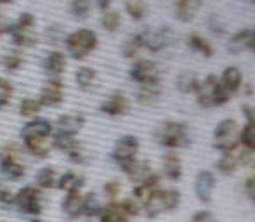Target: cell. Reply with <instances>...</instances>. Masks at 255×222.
I'll return each mask as SVG.
<instances>
[{
    "label": "cell",
    "instance_id": "5",
    "mask_svg": "<svg viewBox=\"0 0 255 222\" xmlns=\"http://www.w3.org/2000/svg\"><path fill=\"white\" fill-rule=\"evenodd\" d=\"M240 128L235 118H224L214 128V148L221 153H233L240 144Z\"/></svg>",
    "mask_w": 255,
    "mask_h": 222
},
{
    "label": "cell",
    "instance_id": "46",
    "mask_svg": "<svg viewBox=\"0 0 255 222\" xmlns=\"http://www.w3.org/2000/svg\"><path fill=\"white\" fill-rule=\"evenodd\" d=\"M245 189H247V195L249 198L252 200V203H255V175H250L245 182Z\"/></svg>",
    "mask_w": 255,
    "mask_h": 222
},
{
    "label": "cell",
    "instance_id": "25",
    "mask_svg": "<svg viewBox=\"0 0 255 222\" xmlns=\"http://www.w3.org/2000/svg\"><path fill=\"white\" fill-rule=\"evenodd\" d=\"M161 96V84L160 82H154V84H144L139 85V92H137V101L141 105H154V103L160 99Z\"/></svg>",
    "mask_w": 255,
    "mask_h": 222
},
{
    "label": "cell",
    "instance_id": "38",
    "mask_svg": "<svg viewBox=\"0 0 255 222\" xmlns=\"http://www.w3.org/2000/svg\"><path fill=\"white\" fill-rule=\"evenodd\" d=\"M91 9H92V3L91 0H71L70 2V10L75 17L78 19H84L91 14Z\"/></svg>",
    "mask_w": 255,
    "mask_h": 222
},
{
    "label": "cell",
    "instance_id": "42",
    "mask_svg": "<svg viewBox=\"0 0 255 222\" xmlns=\"http://www.w3.org/2000/svg\"><path fill=\"white\" fill-rule=\"evenodd\" d=\"M103 193L110 200H115L122 193V182L117 181V179H113V181H108L106 184L103 186Z\"/></svg>",
    "mask_w": 255,
    "mask_h": 222
},
{
    "label": "cell",
    "instance_id": "14",
    "mask_svg": "<svg viewBox=\"0 0 255 222\" xmlns=\"http://www.w3.org/2000/svg\"><path fill=\"white\" fill-rule=\"evenodd\" d=\"M215 175L210 170H200L196 174L195 179V191H196V198L203 203H210L212 202V193L215 188Z\"/></svg>",
    "mask_w": 255,
    "mask_h": 222
},
{
    "label": "cell",
    "instance_id": "9",
    "mask_svg": "<svg viewBox=\"0 0 255 222\" xmlns=\"http://www.w3.org/2000/svg\"><path fill=\"white\" fill-rule=\"evenodd\" d=\"M139 139L135 135H122L120 139H117L113 146V160L118 163V167L124 168L128 163H132L134 160H137V153H139Z\"/></svg>",
    "mask_w": 255,
    "mask_h": 222
},
{
    "label": "cell",
    "instance_id": "15",
    "mask_svg": "<svg viewBox=\"0 0 255 222\" xmlns=\"http://www.w3.org/2000/svg\"><path fill=\"white\" fill-rule=\"evenodd\" d=\"M104 114H110V116H122V114H127L130 110V103H128L127 96L124 92H113L110 98L101 105V108Z\"/></svg>",
    "mask_w": 255,
    "mask_h": 222
},
{
    "label": "cell",
    "instance_id": "16",
    "mask_svg": "<svg viewBox=\"0 0 255 222\" xmlns=\"http://www.w3.org/2000/svg\"><path fill=\"white\" fill-rule=\"evenodd\" d=\"M61 210L64 217L70 221H77L84 217V195L82 193H66L61 202Z\"/></svg>",
    "mask_w": 255,
    "mask_h": 222
},
{
    "label": "cell",
    "instance_id": "22",
    "mask_svg": "<svg viewBox=\"0 0 255 222\" xmlns=\"http://www.w3.org/2000/svg\"><path fill=\"white\" fill-rule=\"evenodd\" d=\"M122 170H124L125 174H127V177L130 179L132 182H135V184L142 182L144 179H148L149 175L153 174L149 162H139V160H134V162L128 163V165L124 167Z\"/></svg>",
    "mask_w": 255,
    "mask_h": 222
},
{
    "label": "cell",
    "instance_id": "7",
    "mask_svg": "<svg viewBox=\"0 0 255 222\" xmlns=\"http://www.w3.org/2000/svg\"><path fill=\"white\" fill-rule=\"evenodd\" d=\"M0 174L7 181H21L26 175V168L19 160V148L16 144H9L3 148V153L0 156Z\"/></svg>",
    "mask_w": 255,
    "mask_h": 222
},
{
    "label": "cell",
    "instance_id": "12",
    "mask_svg": "<svg viewBox=\"0 0 255 222\" xmlns=\"http://www.w3.org/2000/svg\"><path fill=\"white\" fill-rule=\"evenodd\" d=\"M38 101H40L42 106H57L63 103L64 98V89H63V82L57 80V78H52V80H47L40 89V96H38Z\"/></svg>",
    "mask_w": 255,
    "mask_h": 222
},
{
    "label": "cell",
    "instance_id": "47",
    "mask_svg": "<svg viewBox=\"0 0 255 222\" xmlns=\"http://www.w3.org/2000/svg\"><path fill=\"white\" fill-rule=\"evenodd\" d=\"M243 114L247 116V120L250 123L255 125V108H250V106H243Z\"/></svg>",
    "mask_w": 255,
    "mask_h": 222
},
{
    "label": "cell",
    "instance_id": "2",
    "mask_svg": "<svg viewBox=\"0 0 255 222\" xmlns=\"http://www.w3.org/2000/svg\"><path fill=\"white\" fill-rule=\"evenodd\" d=\"M195 94L198 106H202L205 110L215 108V106H224L231 99V96L224 91V87L221 85V82H219V78L215 75H208L203 80H200Z\"/></svg>",
    "mask_w": 255,
    "mask_h": 222
},
{
    "label": "cell",
    "instance_id": "17",
    "mask_svg": "<svg viewBox=\"0 0 255 222\" xmlns=\"http://www.w3.org/2000/svg\"><path fill=\"white\" fill-rule=\"evenodd\" d=\"M202 5L203 0H175L174 16L181 23H191L198 14V10L202 9Z\"/></svg>",
    "mask_w": 255,
    "mask_h": 222
},
{
    "label": "cell",
    "instance_id": "43",
    "mask_svg": "<svg viewBox=\"0 0 255 222\" xmlns=\"http://www.w3.org/2000/svg\"><path fill=\"white\" fill-rule=\"evenodd\" d=\"M12 202H14V191H10L5 184L0 182V205L12 207Z\"/></svg>",
    "mask_w": 255,
    "mask_h": 222
},
{
    "label": "cell",
    "instance_id": "52",
    "mask_svg": "<svg viewBox=\"0 0 255 222\" xmlns=\"http://www.w3.org/2000/svg\"><path fill=\"white\" fill-rule=\"evenodd\" d=\"M31 222H42V221H38V219H33V221H31Z\"/></svg>",
    "mask_w": 255,
    "mask_h": 222
},
{
    "label": "cell",
    "instance_id": "31",
    "mask_svg": "<svg viewBox=\"0 0 255 222\" xmlns=\"http://www.w3.org/2000/svg\"><path fill=\"white\" fill-rule=\"evenodd\" d=\"M96 78H98V73H96L94 68H89V66H82L77 70L75 73V82L80 89H91L94 85Z\"/></svg>",
    "mask_w": 255,
    "mask_h": 222
},
{
    "label": "cell",
    "instance_id": "29",
    "mask_svg": "<svg viewBox=\"0 0 255 222\" xmlns=\"http://www.w3.org/2000/svg\"><path fill=\"white\" fill-rule=\"evenodd\" d=\"M198 77L191 71H182L175 80V87L179 89V92L182 94H195L196 87H198Z\"/></svg>",
    "mask_w": 255,
    "mask_h": 222
},
{
    "label": "cell",
    "instance_id": "39",
    "mask_svg": "<svg viewBox=\"0 0 255 222\" xmlns=\"http://www.w3.org/2000/svg\"><path fill=\"white\" fill-rule=\"evenodd\" d=\"M141 49H142V45H141V40H139V35H134V37L127 38V40L124 42L122 52H124L125 57H135Z\"/></svg>",
    "mask_w": 255,
    "mask_h": 222
},
{
    "label": "cell",
    "instance_id": "49",
    "mask_svg": "<svg viewBox=\"0 0 255 222\" xmlns=\"http://www.w3.org/2000/svg\"><path fill=\"white\" fill-rule=\"evenodd\" d=\"M249 49H250V51H254V52H255V30H252V37H250Z\"/></svg>",
    "mask_w": 255,
    "mask_h": 222
},
{
    "label": "cell",
    "instance_id": "24",
    "mask_svg": "<svg viewBox=\"0 0 255 222\" xmlns=\"http://www.w3.org/2000/svg\"><path fill=\"white\" fill-rule=\"evenodd\" d=\"M99 222H128V216L122 203L111 202L106 207H103L101 214H99Z\"/></svg>",
    "mask_w": 255,
    "mask_h": 222
},
{
    "label": "cell",
    "instance_id": "50",
    "mask_svg": "<svg viewBox=\"0 0 255 222\" xmlns=\"http://www.w3.org/2000/svg\"><path fill=\"white\" fill-rule=\"evenodd\" d=\"M7 28H9V26H7V24L3 23V19H2V17H0V35H2L3 31H7Z\"/></svg>",
    "mask_w": 255,
    "mask_h": 222
},
{
    "label": "cell",
    "instance_id": "33",
    "mask_svg": "<svg viewBox=\"0 0 255 222\" xmlns=\"http://www.w3.org/2000/svg\"><path fill=\"white\" fill-rule=\"evenodd\" d=\"M125 10H127L128 17L134 21H142L146 17V3L142 0H125Z\"/></svg>",
    "mask_w": 255,
    "mask_h": 222
},
{
    "label": "cell",
    "instance_id": "4",
    "mask_svg": "<svg viewBox=\"0 0 255 222\" xmlns=\"http://www.w3.org/2000/svg\"><path fill=\"white\" fill-rule=\"evenodd\" d=\"M99 45V37L94 30L80 28L66 37V51L73 59H84Z\"/></svg>",
    "mask_w": 255,
    "mask_h": 222
},
{
    "label": "cell",
    "instance_id": "10",
    "mask_svg": "<svg viewBox=\"0 0 255 222\" xmlns=\"http://www.w3.org/2000/svg\"><path fill=\"white\" fill-rule=\"evenodd\" d=\"M139 35V40H141V45L144 49H149L153 52H158L161 49H165L167 45L172 44L174 40V33H172L170 28L163 26L156 31H151V30H144L141 31Z\"/></svg>",
    "mask_w": 255,
    "mask_h": 222
},
{
    "label": "cell",
    "instance_id": "1",
    "mask_svg": "<svg viewBox=\"0 0 255 222\" xmlns=\"http://www.w3.org/2000/svg\"><path fill=\"white\" fill-rule=\"evenodd\" d=\"M154 141L168 149L188 148L191 144V134L186 123L181 121H163L154 128Z\"/></svg>",
    "mask_w": 255,
    "mask_h": 222
},
{
    "label": "cell",
    "instance_id": "19",
    "mask_svg": "<svg viewBox=\"0 0 255 222\" xmlns=\"http://www.w3.org/2000/svg\"><path fill=\"white\" fill-rule=\"evenodd\" d=\"M85 182L87 181H85L84 175L77 174V172H73V170H68L57 177L56 188L64 193H80L82 188L85 186Z\"/></svg>",
    "mask_w": 255,
    "mask_h": 222
},
{
    "label": "cell",
    "instance_id": "3",
    "mask_svg": "<svg viewBox=\"0 0 255 222\" xmlns=\"http://www.w3.org/2000/svg\"><path fill=\"white\" fill-rule=\"evenodd\" d=\"M181 203V193L177 189H156L142 203V210L148 217H158L165 212H172Z\"/></svg>",
    "mask_w": 255,
    "mask_h": 222
},
{
    "label": "cell",
    "instance_id": "23",
    "mask_svg": "<svg viewBox=\"0 0 255 222\" xmlns=\"http://www.w3.org/2000/svg\"><path fill=\"white\" fill-rule=\"evenodd\" d=\"M163 174L170 181H179L182 177V160L175 151H168L163 156Z\"/></svg>",
    "mask_w": 255,
    "mask_h": 222
},
{
    "label": "cell",
    "instance_id": "11",
    "mask_svg": "<svg viewBox=\"0 0 255 222\" xmlns=\"http://www.w3.org/2000/svg\"><path fill=\"white\" fill-rule=\"evenodd\" d=\"M130 78L137 82L139 85L144 84H154L160 82V73H158V66L151 59H137L130 68Z\"/></svg>",
    "mask_w": 255,
    "mask_h": 222
},
{
    "label": "cell",
    "instance_id": "32",
    "mask_svg": "<svg viewBox=\"0 0 255 222\" xmlns=\"http://www.w3.org/2000/svg\"><path fill=\"white\" fill-rule=\"evenodd\" d=\"M215 167L222 175H233L238 170V158L231 153H222L221 158L215 162Z\"/></svg>",
    "mask_w": 255,
    "mask_h": 222
},
{
    "label": "cell",
    "instance_id": "8",
    "mask_svg": "<svg viewBox=\"0 0 255 222\" xmlns=\"http://www.w3.org/2000/svg\"><path fill=\"white\" fill-rule=\"evenodd\" d=\"M10 35H12V40L16 45L21 47H30L37 42V35H35V17L31 14L24 12L19 16V19L12 24V26L7 28Z\"/></svg>",
    "mask_w": 255,
    "mask_h": 222
},
{
    "label": "cell",
    "instance_id": "21",
    "mask_svg": "<svg viewBox=\"0 0 255 222\" xmlns=\"http://www.w3.org/2000/svg\"><path fill=\"white\" fill-rule=\"evenodd\" d=\"M44 70L47 75L57 78L59 75L64 73V70H66V56L59 51L49 52L47 57L44 59Z\"/></svg>",
    "mask_w": 255,
    "mask_h": 222
},
{
    "label": "cell",
    "instance_id": "26",
    "mask_svg": "<svg viewBox=\"0 0 255 222\" xmlns=\"http://www.w3.org/2000/svg\"><path fill=\"white\" fill-rule=\"evenodd\" d=\"M186 44H188V47L191 49V51L198 52V54H202L203 57L214 56V47H212V44L200 33L188 35V37H186Z\"/></svg>",
    "mask_w": 255,
    "mask_h": 222
},
{
    "label": "cell",
    "instance_id": "36",
    "mask_svg": "<svg viewBox=\"0 0 255 222\" xmlns=\"http://www.w3.org/2000/svg\"><path fill=\"white\" fill-rule=\"evenodd\" d=\"M101 24L106 31H117L118 28L122 26V16L118 10H110L106 9L103 12V17H101Z\"/></svg>",
    "mask_w": 255,
    "mask_h": 222
},
{
    "label": "cell",
    "instance_id": "27",
    "mask_svg": "<svg viewBox=\"0 0 255 222\" xmlns=\"http://www.w3.org/2000/svg\"><path fill=\"white\" fill-rule=\"evenodd\" d=\"M24 146L30 151V155H33L35 158H47L52 148V139H31V141H24Z\"/></svg>",
    "mask_w": 255,
    "mask_h": 222
},
{
    "label": "cell",
    "instance_id": "35",
    "mask_svg": "<svg viewBox=\"0 0 255 222\" xmlns=\"http://www.w3.org/2000/svg\"><path fill=\"white\" fill-rule=\"evenodd\" d=\"M240 144L243 146V149H250V151H255V125L247 121L245 127L240 130Z\"/></svg>",
    "mask_w": 255,
    "mask_h": 222
},
{
    "label": "cell",
    "instance_id": "41",
    "mask_svg": "<svg viewBox=\"0 0 255 222\" xmlns=\"http://www.w3.org/2000/svg\"><path fill=\"white\" fill-rule=\"evenodd\" d=\"M2 66L7 71H16L23 66V56L21 54H5L2 57Z\"/></svg>",
    "mask_w": 255,
    "mask_h": 222
},
{
    "label": "cell",
    "instance_id": "13",
    "mask_svg": "<svg viewBox=\"0 0 255 222\" xmlns=\"http://www.w3.org/2000/svg\"><path fill=\"white\" fill-rule=\"evenodd\" d=\"M52 123L45 118H35L30 120L23 128H21V139L23 141H31V139H44L51 137Z\"/></svg>",
    "mask_w": 255,
    "mask_h": 222
},
{
    "label": "cell",
    "instance_id": "18",
    "mask_svg": "<svg viewBox=\"0 0 255 222\" xmlns=\"http://www.w3.org/2000/svg\"><path fill=\"white\" fill-rule=\"evenodd\" d=\"M219 82H221V85L224 87V91L228 92L229 96H233V94H236L240 89H242L243 73L240 71L238 66H228L224 71H222Z\"/></svg>",
    "mask_w": 255,
    "mask_h": 222
},
{
    "label": "cell",
    "instance_id": "34",
    "mask_svg": "<svg viewBox=\"0 0 255 222\" xmlns=\"http://www.w3.org/2000/svg\"><path fill=\"white\" fill-rule=\"evenodd\" d=\"M103 210V203L94 193L84 195V217H96Z\"/></svg>",
    "mask_w": 255,
    "mask_h": 222
},
{
    "label": "cell",
    "instance_id": "48",
    "mask_svg": "<svg viewBox=\"0 0 255 222\" xmlns=\"http://www.w3.org/2000/svg\"><path fill=\"white\" fill-rule=\"evenodd\" d=\"M110 3H111V0H98V5L101 7L103 10H106L108 7H110Z\"/></svg>",
    "mask_w": 255,
    "mask_h": 222
},
{
    "label": "cell",
    "instance_id": "37",
    "mask_svg": "<svg viewBox=\"0 0 255 222\" xmlns=\"http://www.w3.org/2000/svg\"><path fill=\"white\" fill-rule=\"evenodd\" d=\"M42 110V105L38 99H33V98H26L19 103V114L21 116H26V118H31V116H37Z\"/></svg>",
    "mask_w": 255,
    "mask_h": 222
},
{
    "label": "cell",
    "instance_id": "51",
    "mask_svg": "<svg viewBox=\"0 0 255 222\" xmlns=\"http://www.w3.org/2000/svg\"><path fill=\"white\" fill-rule=\"evenodd\" d=\"M9 2H12V0H0V3H9Z\"/></svg>",
    "mask_w": 255,
    "mask_h": 222
},
{
    "label": "cell",
    "instance_id": "20",
    "mask_svg": "<svg viewBox=\"0 0 255 222\" xmlns=\"http://www.w3.org/2000/svg\"><path fill=\"white\" fill-rule=\"evenodd\" d=\"M84 125H85V118L82 114H63L56 121L57 134H64V135H77Z\"/></svg>",
    "mask_w": 255,
    "mask_h": 222
},
{
    "label": "cell",
    "instance_id": "30",
    "mask_svg": "<svg viewBox=\"0 0 255 222\" xmlns=\"http://www.w3.org/2000/svg\"><path fill=\"white\" fill-rule=\"evenodd\" d=\"M35 181L40 189H54L57 186V174L52 167H44L37 172Z\"/></svg>",
    "mask_w": 255,
    "mask_h": 222
},
{
    "label": "cell",
    "instance_id": "6",
    "mask_svg": "<svg viewBox=\"0 0 255 222\" xmlns=\"http://www.w3.org/2000/svg\"><path fill=\"white\" fill-rule=\"evenodd\" d=\"M12 207H16L17 212L24 216L37 217L44 212V202H42V191L33 186H24L17 193H14Z\"/></svg>",
    "mask_w": 255,
    "mask_h": 222
},
{
    "label": "cell",
    "instance_id": "44",
    "mask_svg": "<svg viewBox=\"0 0 255 222\" xmlns=\"http://www.w3.org/2000/svg\"><path fill=\"white\" fill-rule=\"evenodd\" d=\"M238 163H243L245 167L254 168L255 167V151H250V149H243V153L238 156Z\"/></svg>",
    "mask_w": 255,
    "mask_h": 222
},
{
    "label": "cell",
    "instance_id": "53",
    "mask_svg": "<svg viewBox=\"0 0 255 222\" xmlns=\"http://www.w3.org/2000/svg\"><path fill=\"white\" fill-rule=\"evenodd\" d=\"M252 2H255V0H252Z\"/></svg>",
    "mask_w": 255,
    "mask_h": 222
},
{
    "label": "cell",
    "instance_id": "45",
    "mask_svg": "<svg viewBox=\"0 0 255 222\" xmlns=\"http://www.w3.org/2000/svg\"><path fill=\"white\" fill-rule=\"evenodd\" d=\"M193 222H217L214 217V214L207 212V210H202V212H196L195 217H193Z\"/></svg>",
    "mask_w": 255,
    "mask_h": 222
},
{
    "label": "cell",
    "instance_id": "28",
    "mask_svg": "<svg viewBox=\"0 0 255 222\" xmlns=\"http://www.w3.org/2000/svg\"><path fill=\"white\" fill-rule=\"evenodd\" d=\"M250 37H252V30H240L238 33H235L231 37L228 44V51L231 54H240L243 52L245 49H249L250 44Z\"/></svg>",
    "mask_w": 255,
    "mask_h": 222
},
{
    "label": "cell",
    "instance_id": "40",
    "mask_svg": "<svg viewBox=\"0 0 255 222\" xmlns=\"http://www.w3.org/2000/svg\"><path fill=\"white\" fill-rule=\"evenodd\" d=\"M14 94V87L9 80L0 77V108H5L7 105L10 103Z\"/></svg>",
    "mask_w": 255,
    "mask_h": 222
}]
</instances>
